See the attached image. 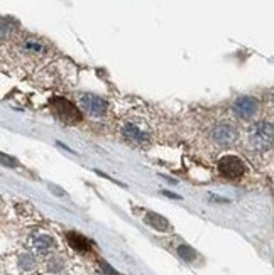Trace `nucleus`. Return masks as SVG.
<instances>
[{
    "label": "nucleus",
    "mask_w": 274,
    "mask_h": 275,
    "mask_svg": "<svg viewBox=\"0 0 274 275\" xmlns=\"http://www.w3.org/2000/svg\"><path fill=\"white\" fill-rule=\"evenodd\" d=\"M247 145L254 152H266L274 145V124L256 122L247 132Z\"/></svg>",
    "instance_id": "obj_1"
},
{
    "label": "nucleus",
    "mask_w": 274,
    "mask_h": 275,
    "mask_svg": "<svg viewBox=\"0 0 274 275\" xmlns=\"http://www.w3.org/2000/svg\"><path fill=\"white\" fill-rule=\"evenodd\" d=\"M210 139L219 147H232L239 140V130L228 122H220L212 127Z\"/></svg>",
    "instance_id": "obj_2"
},
{
    "label": "nucleus",
    "mask_w": 274,
    "mask_h": 275,
    "mask_svg": "<svg viewBox=\"0 0 274 275\" xmlns=\"http://www.w3.org/2000/svg\"><path fill=\"white\" fill-rule=\"evenodd\" d=\"M53 112L64 124H76V122L82 120L80 110L64 98H53Z\"/></svg>",
    "instance_id": "obj_3"
},
{
    "label": "nucleus",
    "mask_w": 274,
    "mask_h": 275,
    "mask_svg": "<svg viewBox=\"0 0 274 275\" xmlns=\"http://www.w3.org/2000/svg\"><path fill=\"white\" fill-rule=\"evenodd\" d=\"M78 103L82 106V110L88 115L100 118L105 115L107 112V101L104 98L97 97L93 93H80L78 95Z\"/></svg>",
    "instance_id": "obj_4"
},
{
    "label": "nucleus",
    "mask_w": 274,
    "mask_h": 275,
    "mask_svg": "<svg viewBox=\"0 0 274 275\" xmlns=\"http://www.w3.org/2000/svg\"><path fill=\"white\" fill-rule=\"evenodd\" d=\"M232 108L241 120H252L259 113V100L254 97H249V95H242L234 101Z\"/></svg>",
    "instance_id": "obj_5"
},
{
    "label": "nucleus",
    "mask_w": 274,
    "mask_h": 275,
    "mask_svg": "<svg viewBox=\"0 0 274 275\" xmlns=\"http://www.w3.org/2000/svg\"><path fill=\"white\" fill-rule=\"evenodd\" d=\"M219 173L227 179H239L246 174V164L237 155H225L219 160Z\"/></svg>",
    "instance_id": "obj_6"
},
{
    "label": "nucleus",
    "mask_w": 274,
    "mask_h": 275,
    "mask_svg": "<svg viewBox=\"0 0 274 275\" xmlns=\"http://www.w3.org/2000/svg\"><path fill=\"white\" fill-rule=\"evenodd\" d=\"M122 135H124V139L127 140L129 144L140 145V147L149 144V139H151L149 132H147L142 125L136 124V122H129V124H125L124 128H122Z\"/></svg>",
    "instance_id": "obj_7"
},
{
    "label": "nucleus",
    "mask_w": 274,
    "mask_h": 275,
    "mask_svg": "<svg viewBox=\"0 0 274 275\" xmlns=\"http://www.w3.org/2000/svg\"><path fill=\"white\" fill-rule=\"evenodd\" d=\"M144 221H146L151 228H154V230H158V231H167L171 228L169 221H167L164 216L156 215V213H151V211L144 216Z\"/></svg>",
    "instance_id": "obj_8"
},
{
    "label": "nucleus",
    "mask_w": 274,
    "mask_h": 275,
    "mask_svg": "<svg viewBox=\"0 0 274 275\" xmlns=\"http://www.w3.org/2000/svg\"><path fill=\"white\" fill-rule=\"evenodd\" d=\"M32 247L37 253H48L53 248V238L49 235H37L32 240Z\"/></svg>",
    "instance_id": "obj_9"
},
{
    "label": "nucleus",
    "mask_w": 274,
    "mask_h": 275,
    "mask_svg": "<svg viewBox=\"0 0 274 275\" xmlns=\"http://www.w3.org/2000/svg\"><path fill=\"white\" fill-rule=\"evenodd\" d=\"M68 242H70V245L78 251L90 250V242L85 238V236L78 235V233H68Z\"/></svg>",
    "instance_id": "obj_10"
},
{
    "label": "nucleus",
    "mask_w": 274,
    "mask_h": 275,
    "mask_svg": "<svg viewBox=\"0 0 274 275\" xmlns=\"http://www.w3.org/2000/svg\"><path fill=\"white\" fill-rule=\"evenodd\" d=\"M178 255H180L185 262H193L196 258V251L193 250L192 247H188V245H180V247H178Z\"/></svg>",
    "instance_id": "obj_11"
},
{
    "label": "nucleus",
    "mask_w": 274,
    "mask_h": 275,
    "mask_svg": "<svg viewBox=\"0 0 274 275\" xmlns=\"http://www.w3.org/2000/svg\"><path fill=\"white\" fill-rule=\"evenodd\" d=\"M24 49H26V51H30V52H43L44 51L43 44H41L39 41H36V39H27V41H26Z\"/></svg>",
    "instance_id": "obj_12"
},
{
    "label": "nucleus",
    "mask_w": 274,
    "mask_h": 275,
    "mask_svg": "<svg viewBox=\"0 0 274 275\" xmlns=\"http://www.w3.org/2000/svg\"><path fill=\"white\" fill-rule=\"evenodd\" d=\"M19 265H21L22 270H32L34 265H36V260H34V257H30V255H22V257L19 258Z\"/></svg>",
    "instance_id": "obj_13"
},
{
    "label": "nucleus",
    "mask_w": 274,
    "mask_h": 275,
    "mask_svg": "<svg viewBox=\"0 0 274 275\" xmlns=\"http://www.w3.org/2000/svg\"><path fill=\"white\" fill-rule=\"evenodd\" d=\"M102 269H104V274L105 275H119V274L115 272V270L112 269V267L109 265V263H105V262L102 263Z\"/></svg>",
    "instance_id": "obj_14"
},
{
    "label": "nucleus",
    "mask_w": 274,
    "mask_h": 275,
    "mask_svg": "<svg viewBox=\"0 0 274 275\" xmlns=\"http://www.w3.org/2000/svg\"><path fill=\"white\" fill-rule=\"evenodd\" d=\"M273 103H274V93H273Z\"/></svg>",
    "instance_id": "obj_15"
}]
</instances>
